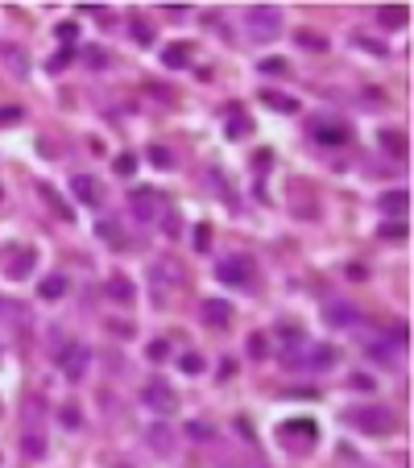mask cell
<instances>
[{"label": "cell", "instance_id": "27", "mask_svg": "<svg viewBox=\"0 0 414 468\" xmlns=\"http://www.w3.org/2000/svg\"><path fill=\"white\" fill-rule=\"evenodd\" d=\"M261 71H265V75H286V62H282V58H265Z\"/></svg>", "mask_w": 414, "mask_h": 468}, {"label": "cell", "instance_id": "6", "mask_svg": "<svg viewBox=\"0 0 414 468\" xmlns=\"http://www.w3.org/2000/svg\"><path fill=\"white\" fill-rule=\"evenodd\" d=\"M216 274H220V282H232V286L253 282V265H249V257H224Z\"/></svg>", "mask_w": 414, "mask_h": 468}, {"label": "cell", "instance_id": "24", "mask_svg": "<svg viewBox=\"0 0 414 468\" xmlns=\"http://www.w3.org/2000/svg\"><path fill=\"white\" fill-rule=\"evenodd\" d=\"M166 62H170V66H182V62H187V46H170V50H166Z\"/></svg>", "mask_w": 414, "mask_h": 468}, {"label": "cell", "instance_id": "14", "mask_svg": "<svg viewBox=\"0 0 414 468\" xmlns=\"http://www.w3.org/2000/svg\"><path fill=\"white\" fill-rule=\"evenodd\" d=\"M108 299L129 307V303L137 299V290H133V282H129V278H120V274H116V278H108Z\"/></svg>", "mask_w": 414, "mask_h": 468}, {"label": "cell", "instance_id": "13", "mask_svg": "<svg viewBox=\"0 0 414 468\" xmlns=\"http://www.w3.org/2000/svg\"><path fill=\"white\" fill-rule=\"evenodd\" d=\"M315 141H323V145H344V141H348V129H344V124L315 120Z\"/></svg>", "mask_w": 414, "mask_h": 468}, {"label": "cell", "instance_id": "12", "mask_svg": "<svg viewBox=\"0 0 414 468\" xmlns=\"http://www.w3.org/2000/svg\"><path fill=\"white\" fill-rule=\"evenodd\" d=\"M377 207H382V216L402 220V216H406V207H411V195H406V191H386V195L377 199Z\"/></svg>", "mask_w": 414, "mask_h": 468}, {"label": "cell", "instance_id": "8", "mask_svg": "<svg viewBox=\"0 0 414 468\" xmlns=\"http://www.w3.org/2000/svg\"><path fill=\"white\" fill-rule=\"evenodd\" d=\"M340 357H336V348H323V344H307L299 357H294V365H307V369H332Z\"/></svg>", "mask_w": 414, "mask_h": 468}, {"label": "cell", "instance_id": "4", "mask_svg": "<svg viewBox=\"0 0 414 468\" xmlns=\"http://www.w3.org/2000/svg\"><path fill=\"white\" fill-rule=\"evenodd\" d=\"M282 444H286L290 452H307V448L315 444V423H307V419L282 423Z\"/></svg>", "mask_w": 414, "mask_h": 468}, {"label": "cell", "instance_id": "16", "mask_svg": "<svg viewBox=\"0 0 414 468\" xmlns=\"http://www.w3.org/2000/svg\"><path fill=\"white\" fill-rule=\"evenodd\" d=\"M133 212H137L141 220H153V216H158V203H153V195H133Z\"/></svg>", "mask_w": 414, "mask_h": 468}, {"label": "cell", "instance_id": "10", "mask_svg": "<svg viewBox=\"0 0 414 468\" xmlns=\"http://www.w3.org/2000/svg\"><path fill=\"white\" fill-rule=\"evenodd\" d=\"M352 423H361L365 431H377V436L394 431V415H390V411H373V406H369V411H357Z\"/></svg>", "mask_w": 414, "mask_h": 468}, {"label": "cell", "instance_id": "20", "mask_svg": "<svg viewBox=\"0 0 414 468\" xmlns=\"http://www.w3.org/2000/svg\"><path fill=\"white\" fill-rule=\"evenodd\" d=\"M0 54H4V58H12V62H17V75H25V71H29V62H25V54H21V50H17V46H0Z\"/></svg>", "mask_w": 414, "mask_h": 468}, {"label": "cell", "instance_id": "1", "mask_svg": "<svg viewBox=\"0 0 414 468\" xmlns=\"http://www.w3.org/2000/svg\"><path fill=\"white\" fill-rule=\"evenodd\" d=\"M241 25H245V33H249L253 41H270V37L282 33V12L270 8V4H257V8H245Z\"/></svg>", "mask_w": 414, "mask_h": 468}, {"label": "cell", "instance_id": "21", "mask_svg": "<svg viewBox=\"0 0 414 468\" xmlns=\"http://www.w3.org/2000/svg\"><path fill=\"white\" fill-rule=\"evenodd\" d=\"M265 104H270V108H278V112H294V100H286V95H274V91H265Z\"/></svg>", "mask_w": 414, "mask_h": 468}, {"label": "cell", "instance_id": "19", "mask_svg": "<svg viewBox=\"0 0 414 468\" xmlns=\"http://www.w3.org/2000/svg\"><path fill=\"white\" fill-rule=\"evenodd\" d=\"M382 25H406V8H382Z\"/></svg>", "mask_w": 414, "mask_h": 468}, {"label": "cell", "instance_id": "18", "mask_svg": "<svg viewBox=\"0 0 414 468\" xmlns=\"http://www.w3.org/2000/svg\"><path fill=\"white\" fill-rule=\"evenodd\" d=\"M382 236H386V241H402V236H406V224H402V220H386V224H382Z\"/></svg>", "mask_w": 414, "mask_h": 468}, {"label": "cell", "instance_id": "30", "mask_svg": "<svg viewBox=\"0 0 414 468\" xmlns=\"http://www.w3.org/2000/svg\"><path fill=\"white\" fill-rule=\"evenodd\" d=\"M249 353H253V357H265V353H270V344H265L261 336H253V340H249Z\"/></svg>", "mask_w": 414, "mask_h": 468}, {"label": "cell", "instance_id": "23", "mask_svg": "<svg viewBox=\"0 0 414 468\" xmlns=\"http://www.w3.org/2000/svg\"><path fill=\"white\" fill-rule=\"evenodd\" d=\"M133 37H137L141 46H149V41H153V29H149V25H141V21H133Z\"/></svg>", "mask_w": 414, "mask_h": 468}, {"label": "cell", "instance_id": "3", "mask_svg": "<svg viewBox=\"0 0 414 468\" xmlns=\"http://www.w3.org/2000/svg\"><path fill=\"white\" fill-rule=\"evenodd\" d=\"M87 365H91V348H87V344L66 340V344L58 348V369H62L66 377H83V373H87Z\"/></svg>", "mask_w": 414, "mask_h": 468}, {"label": "cell", "instance_id": "7", "mask_svg": "<svg viewBox=\"0 0 414 468\" xmlns=\"http://www.w3.org/2000/svg\"><path fill=\"white\" fill-rule=\"evenodd\" d=\"M70 191H75V199L87 203V207H100V203H104V187H100L91 174H75V178H70Z\"/></svg>", "mask_w": 414, "mask_h": 468}, {"label": "cell", "instance_id": "28", "mask_svg": "<svg viewBox=\"0 0 414 468\" xmlns=\"http://www.w3.org/2000/svg\"><path fill=\"white\" fill-rule=\"evenodd\" d=\"M207 245H211V228L199 224V228H195V249H207Z\"/></svg>", "mask_w": 414, "mask_h": 468}, {"label": "cell", "instance_id": "9", "mask_svg": "<svg viewBox=\"0 0 414 468\" xmlns=\"http://www.w3.org/2000/svg\"><path fill=\"white\" fill-rule=\"evenodd\" d=\"M199 319H203L207 328H228V324H232V303H224V299H207V303L199 307Z\"/></svg>", "mask_w": 414, "mask_h": 468}, {"label": "cell", "instance_id": "31", "mask_svg": "<svg viewBox=\"0 0 414 468\" xmlns=\"http://www.w3.org/2000/svg\"><path fill=\"white\" fill-rule=\"evenodd\" d=\"M166 353H170V344H166V340H153V344H149V357H153V361H162Z\"/></svg>", "mask_w": 414, "mask_h": 468}, {"label": "cell", "instance_id": "5", "mask_svg": "<svg viewBox=\"0 0 414 468\" xmlns=\"http://www.w3.org/2000/svg\"><path fill=\"white\" fill-rule=\"evenodd\" d=\"M0 257H4V274H8L12 282L29 278V270H33V249H25V245H12V249H4Z\"/></svg>", "mask_w": 414, "mask_h": 468}, {"label": "cell", "instance_id": "15", "mask_svg": "<svg viewBox=\"0 0 414 468\" xmlns=\"http://www.w3.org/2000/svg\"><path fill=\"white\" fill-rule=\"evenodd\" d=\"M37 294H41L46 303L62 299V294H66V278H62V274H50V278H41V282H37Z\"/></svg>", "mask_w": 414, "mask_h": 468}, {"label": "cell", "instance_id": "17", "mask_svg": "<svg viewBox=\"0 0 414 468\" xmlns=\"http://www.w3.org/2000/svg\"><path fill=\"white\" fill-rule=\"evenodd\" d=\"M382 145H386L390 153H406V141H402V133H394V129H390V133H382Z\"/></svg>", "mask_w": 414, "mask_h": 468}, {"label": "cell", "instance_id": "34", "mask_svg": "<svg viewBox=\"0 0 414 468\" xmlns=\"http://www.w3.org/2000/svg\"><path fill=\"white\" fill-rule=\"evenodd\" d=\"M228 468H261V465H228Z\"/></svg>", "mask_w": 414, "mask_h": 468}, {"label": "cell", "instance_id": "33", "mask_svg": "<svg viewBox=\"0 0 414 468\" xmlns=\"http://www.w3.org/2000/svg\"><path fill=\"white\" fill-rule=\"evenodd\" d=\"M149 158H153L158 166H170V153H166V149H149Z\"/></svg>", "mask_w": 414, "mask_h": 468}, {"label": "cell", "instance_id": "26", "mask_svg": "<svg viewBox=\"0 0 414 468\" xmlns=\"http://www.w3.org/2000/svg\"><path fill=\"white\" fill-rule=\"evenodd\" d=\"M299 46H311V50H323L328 41H323L319 33H299Z\"/></svg>", "mask_w": 414, "mask_h": 468}, {"label": "cell", "instance_id": "25", "mask_svg": "<svg viewBox=\"0 0 414 468\" xmlns=\"http://www.w3.org/2000/svg\"><path fill=\"white\" fill-rule=\"evenodd\" d=\"M133 170H137V158L133 153H120L116 158V174H133Z\"/></svg>", "mask_w": 414, "mask_h": 468}, {"label": "cell", "instance_id": "32", "mask_svg": "<svg viewBox=\"0 0 414 468\" xmlns=\"http://www.w3.org/2000/svg\"><path fill=\"white\" fill-rule=\"evenodd\" d=\"M58 37H62V41H70V37H79V29H75L70 21H62V25H58Z\"/></svg>", "mask_w": 414, "mask_h": 468}, {"label": "cell", "instance_id": "22", "mask_svg": "<svg viewBox=\"0 0 414 468\" xmlns=\"http://www.w3.org/2000/svg\"><path fill=\"white\" fill-rule=\"evenodd\" d=\"M328 324H357V315L344 307H328Z\"/></svg>", "mask_w": 414, "mask_h": 468}, {"label": "cell", "instance_id": "2", "mask_svg": "<svg viewBox=\"0 0 414 468\" xmlns=\"http://www.w3.org/2000/svg\"><path fill=\"white\" fill-rule=\"evenodd\" d=\"M141 402H145L153 415H174V411H178L174 386H166V382H158V377H149V382L141 386Z\"/></svg>", "mask_w": 414, "mask_h": 468}, {"label": "cell", "instance_id": "29", "mask_svg": "<svg viewBox=\"0 0 414 468\" xmlns=\"http://www.w3.org/2000/svg\"><path fill=\"white\" fill-rule=\"evenodd\" d=\"M182 369H187V373H203V361H199L195 353H187V357H182Z\"/></svg>", "mask_w": 414, "mask_h": 468}, {"label": "cell", "instance_id": "11", "mask_svg": "<svg viewBox=\"0 0 414 468\" xmlns=\"http://www.w3.org/2000/svg\"><path fill=\"white\" fill-rule=\"evenodd\" d=\"M274 348H278V357H286V361H294L303 348H307V336H299L294 328H282L278 332V340H274Z\"/></svg>", "mask_w": 414, "mask_h": 468}]
</instances>
